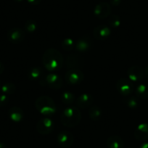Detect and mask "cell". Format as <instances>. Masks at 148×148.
Masks as SVG:
<instances>
[{
  "instance_id": "6da1fadb",
  "label": "cell",
  "mask_w": 148,
  "mask_h": 148,
  "mask_svg": "<svg viewBox=\"0 0 148 148\" xmlns=\"http://www.w3.org/2000/svg\"><path fill=\"white\" fill-rule=\"evenodd\" d=\"M42 63L47 71L53 72L62 68L64 64V58L58 49L49 48L44 52Z\"/></svg>"
},
{
  "instance_id": "7a4b0ae2",
  "label": "cell",
  "mask_w": 148,
  "mask_h": 148,
  "mask_svg": "<svg viewBox=\"0 0 148 148\" xmlns=\"http://www.w3.org/2000/svg\"><path fill=\"white\" fill-rule=\"evenodd\" d=\"M82 119V113L78 107L70 106L65 108L61 113L60 120L62 125L72 128L78 126Z\"/></svg>"
},
{
  "instance_id": "3957f363",
  "label": "cell",
  "mask_w": 148,
  "mask_h": 148,
  "mask_svg": "<svg viewBox=\"0 0 148 148\" xmlns=\"http://www.w3.org/2000/svg\"><path fill=\"white\" fill-rule=\"evenodd\" d=\"M35 107L41 114L47 116L55 114L57 110L54 100L48 96H42L37 98Z\"/></svg>"
},
{
  "instance_id": "277c9868",
  "label": "cell",
  "mask_w": 148,
  "mask_h": 148,
  "mask_svg": "<svg viewBox=\"0 0 148 148\" xmlns=\"http://www.w3.org/2000/svg\"><path fill=\"white\" fill-rule=\"evenodd\" d=\"M84 79V74L79 68L68 69L65 73V80L70 85H78L82 83Z\"/></svg>"
},
{
  "instance_id": "5b68a950",
  "label": "cell",
  "mask_w": 148,
  "mask_h": 148,
  "mask_svg": "<svg viewBox=\"0 0 148 148\" xmlns=\"http://www.w3.org/2000/svg\"><path fill=\"white\" fill-rule=\"evenodd\" d=\"M118 92L123 96H129L134 91V85L132 82L129 79L122 78L117 81L116 84Z\"/></svg>"
},
{
  "instance_id": "8992f818",
  "label": "cell",
  "mask_w": 148,
  "mask_h": 148,
  "mask_svg": "<svg viewBox=\"0 0 148 148\" xmlns=\"http://www.w3.org/2000/svg\"><path fill=\"white\" fill-rule=\"evenodd\" d=\"M55 129V123L53 121L49 118H44L40 119L36 124V130L40 134L47 135L52 133Z\"/></svg>"
},
{
  "instance_id": "52a82bcc",
  "label": "cell",
  "mask_w": 148,
  "mask_h": 148,
  "mask_svg": "<svg viewBox=\"0 0 148 148\" xmlns=\"http://www.w3.org/2000/svg\"><path fill=\"white\" fill-rule=\"evenodd\" d=\"M45 84L52 89H60L63 85V81L60 76L56 73H49L43 79Z\"/></svg>"
},
{
  "instance_id": "ba28073f",
  "label": "cell",
  "mask_w": 148,
  "mask_h": 148,
  "mask_svg": "<svg viewBox=\"0 0 148 148\" xmlns=\"http://www.w3.org/2000/svg\"><path fill=\"white\" fill-rule=\"evenodd\" d=\"M25 31L20 28H12L8 31L7 37L9 42L12 44H19L25 38Z\"/></svg>"
},
{
  "instance_id": "9c48e42d",
  "label": "cell",
  "mask_w": 148,
  "mask_h": 148,
  "mask_svg": "<svg viewBox=\"0 0 148 148\" xmlns=\"http://www.w3.org/2000/svg\"><path fill=\"white\" fill-rule=\"evenodd\" d=\"M74 142V136L68 131H62L57 136V142L61 147L68 148L72 146Z\"/></svg>"
},
{
  "instance_id": "30bf717a",
  "label": "cell",
  "mask_w": 148,
  "mask_h": 148,
  "mask_svg": "<svg viewBox=\"0 0 148 148\" xmlns=\"http://www.w3.org/2000/svg\"><path fill=\"white\" fill-rule=\"evenodd\" d=\"M112 9L110 3L102 2L97 4L94 9V14L99 19H105L111 15Z\"/></svg>"
},
{
  "instance_id": "8fae6325",
  "label": "cell",
  "mask_w": 148,
  "mask_h": 148,
  "mask_svg": "<svg viewBox=\"0 0 148 148\" xmlns=\"http://www.w3.org/2000/svg\"><path fill=\"white\" fill-rule=\"evenodd\" d=\"M127 75L129 80L134 82H140L145 76L143 68L138 65L130 67L127 71Z\"/></svg>"
},
{
  "instance_id": "7c38bea8",
  "label": "cell",
  "mask_w": 148,
  "mask_h": 148,
  "mask_svg": "<svg viewBox=\"0 0 148 148\" xmlns=\"http://www.w3.org/2000/svg\"><path fill=\"white\" fill-rule=\"evenodd\" d=\"M111 34L110 28L105 25H99L95 27L93 31V36L95 39L99 41L105 40Z\"/></svg>"
},
{
  "instance_id": "4fadbf2b",
  "label": "cell",
  "mask_w": 148,
  "mask_h": 148,
  "mask_svg": "<svg viewBox=\"0 0 148 148\" xmlns=\"http://www.w3.org/2000/svg\"><path fill=\"white\" fill-rule=\"evenodd\" d=\"M92 41L91 38L88 36H84L78 39L76 42L75 47L76 50L80 52H88L92 48Z\"/></svg>"
},
{
  "instance_id": "5bb4252c",
  "label": "cell",
  "mask_w": 148,
  "mask_h": 148,
  "mask_svg": "<svg viewBox=\"0 0 148 148\" xmlns=\"http://www.w3.org/2000/svg\"><path fill=\"white\" fill-rule=\"evenodd\" d=\"M94 102V98L92 95L89 93H84L78 97L76 99L77 107L81 109H86L89 108Z\"/></svg>"
},
{
  "instance_id": "9a60e30c",
  "label": "cell",
  "mask_w": 148,
  "mask_h": 148,
  "mask_svg": "<svg viewBox=\"0 0 148 148\" xmlns=\"http://www.w3.org/2000/svg\"><path fill=\"white\" fill-rule=\"evenodd\" d=\"M84 62L83 60L79 56L76 55H69L67 56L65 60V64L68 69H73V68H79L80 69L81 67L84 65Z\"/></svg>"
},
{
  "instance_id": "2e32d148",
  "label": "cell",
  "mask_w": 148,
  "mask_h": 148,
  "mask_svg": "<svg viewBox=\"0 0 148 148\" xmlns=\"http://www.w3.org/2000/svg\"><path fill=\"white\" fill-rule=\"evenodd\" d=\"M134 136L137 140L145 141L148 139V123H141L134 131Z\"/></svg>"
},
{
  "instance_id": "e0dca14e",
  "label": "cell",
  "mask_w": 148,
  "mask_h": 148,
  "mask_svg": "<svg viewBox=\"0 0 148 148\" xmlns=\"http://www.w3.org/2000/svg\"><path fill=\"white\" fill-rule=\"evenodd\" d=\"M8 115H9L10 119L12 121L16 122V123L21 122L24 117L23 110L21 108H18V107H12V108H11L8 110Z\"/></svg>"
},
{
  "instance_id": "ac0fdd59",
  "label": "cell",
  "mask_w": 148,
  "mask_h": 148,
  "mask_svg": "<svg viewBox=\"0 0 148 148\" xmlns=\"http://www.w3.org/2000/svg\"><path fill=\"white\" fill-rule=\"evenodd\" d=\"M108 148H124V142L121 137L117 135H113L107 139Z\"/></svg>"
},
{
  "instance_id": "d6986e66",
  "label": "cell",
  "mask_w": 148,
  "mask_h": 148,
  "mask_svg": "<svg viewBox=\"0 0 148 148\" xmlns=\"http://www.w3.org/2000/svg\"><path fill=\"white\" fill-rule=\"evenodd\" d=\"M42 76H43V71L40 67H34L28 71V77L30 80H40Z\"/></svg>"
},
{
  "instance_id": "ffe728a7",
  "label": "cell",
  "mask_w": 148,
  "mask_h": 148,
  "mask_svg": "<svg viewBox=\"0 0 148 148\" xmlns=\"http://www.w3.org/2000/svg\"><path fill=\"white\" fill-rule=\"evenodd\" d=\"M88 114H89V118L92 120L97 121H99L102 117V111L99 107L95 105V106H92L89 108V111H88Z\"/></svg>"
},
{
  "instance_id": "44dd1931",
  "label": "cell",
  "mask_w": 148,
  "mask_h": 148,
  "mask_svg": "<svg viewBox=\"0 0 148 148\" xmlns=\"http://www.w3.org/2000/svg\"><path fill=\"white\" fill-rule=\"evenodd\" d=\"M76 95L70 91H65L61 95V100L65 105H71L76 102Z\"/></svg>"
},
{
  "instance_id": "7402d4cb",
  "label": "cell",
  "mask_w": 148,
  "mask_h": 148,
  "mask_svg": "<svg viewBox=\"0 0 148 148\" xmlns=\"http://www.w3.org/2000/svg\"><path fill=\"white\" fill-rule=\"evenodd\" d=\"M136 97L141 99H147L148 98V86L145 84H140L138 85L135 89Z\"/></svg>"
},
{
  "instance_id": "603a6c76",
  "label": "cell",
  "mask_w": 148,
  "mask_h": 148,
  "mask_svg": "<svg viewBox=\"0 0 148 148\" xmlns=\"http://www.w3.org/2000/svg\"><path fill=\"white\" fill-rule=\"evenodd\" d=\"M124 102L131 109H136L139 105V101L137 97L131 96L126 97L124 99Z\"/></svg>"
},
{
  "instance_id": "cb8c5ba5",
  "label": "cell",
  "mask_w": 148,
  "mask_h": 148,
  "mask_svg": "<svg viewBox=\"0 0 148 148\" xmlns=\"http://www.w3.org/2000/svg\"><path fill=\"white\" fill-rule=\"evenodd\" d=\"M1 90H2V93L5 95H12L15 93V90H16V86L12 82H7L1 86Z\"/></svg>"
},
{
  "instance_id": "d4e9b609",
  "label": "cell",
  "mask_w": 148,
  "mask_h": 148,
  "mask_svg": "<svg viewBox=\"0 0 148 148\" xmlns=\"http://www.w3.org/2000/svg\"><path fill=\"white\" fill-rule=\"evenodd\" d=\"M75 45H76V43L73 39L71 38H65L61 42V46H62V49L68 52L73 50L75 47Z\"/></svg>"
},
{
  "instance_id": "484cf974",
  "label": "cell",
  "mask_w": 148,
  "mask_h": 148,
  "mask_svg": "<svg viewBox=\"0 0 148 148\" xmlns=\"http://www.w3.org/2000/svg\"><path fill=\"white\" fill-rule=\"evenodd\" d=\"M108 23L111 28H117L121 24V21L119 15H110L108 18Z\"/></svg>"
},
{
  "instance_id": "4316f807",
  "label": "cell",
  "mask_w": 148,
  "mask_h": 148,
  "mask_svg": "<svg viewBox=\"0 0 148 148\" xmlns=\"http://www.w3.org/2000/svg\"><path fill=\"white\" fill-rule=\"evenodd\" d=\"M24 28H25V31L26 32L32 34V33L35 32L36 30L37 29V23L34 20H28L25 22Z\"/></svg>"
},
{
  "instance_id": "83f0119b",
  "label": "cell",
  "mask_w": 148,
  "mask_h": 148,
  "mask_svg": "<svg viewBox=\"0 0 148 148\" xmlns=\"http://www.w3.org/2000/svg\"><path fill=\"white\" fill-rule=\"evenodd\" d=\"M8 102H9V98L8 95L5 94L0 95V107H4L7 105Z\"/></svg>"
},
{
  "instance_id": "f1b7e54d",
  "label": "cell",
  "mask_w": 148,
  "mask_h": 148,
  "mask_svg": "<svg viewBox=\"0 0 148 148\" xmlns=\"http://www.w3.org/2000/svg\"><path fill=\"white\" fill-rule=\"evenodd\" d=\"M122 0H110V5L113 6H119L121 3Z\"/></svg>"
},
{
  "instance_id": "f546056e",
  "label": "cell",
  "mask_w": 148,
  "mask_h": 148,
  "mask_svg": "<svg viewBox=\"0 0 148 148\" xmlns=\"http://www.w3.org/2000/svg\"><path fill=\"white\" fill-rule=\"evenodd\" d=\"M28 3L32 5H38L41 3L42 0H27Z\"/></svg>"
},
{
  "instance_id": "4dcf8cb0",
  "label": "cell",
  "mask_w": 148,
  "mask_h": 148,
  "mask_svg": "<svg viewBox=\"0 0 148 148\" xmlns=\"http://www.w3.org/2000/svg\"><path fill=\"white\" fill-rule=\"evenodd\" d=\"M144 73H145V76L146 77V79H148V65H147L146 68L144 70Z\"/></svg>"
},
{
  "instance_id": "1f68e13d",
  "label": "cell",
  "mask_w": 148,
  "mask_h": 148,
  "mask_svg": "<svg viewBox=\"0 0 148 148\" xmlns=\"http://www.w3.org/2000/svg\"><path fill=\"white\" fill-rule=\"evenodd\" d=\"M139 148H148V142H144L142 145H140Z\"/></svg>"
},
{
  "instance_id": "d6a6232c",
  "label": "cell",
  "mask_w": 148,
  "mask_h": 148,
  "mask_svg": "<svg viewBox=\"0 0 148 148\" xmlns=\"http://www.w3.org/2000/svg\"><path fill=\"white\" fill-rule=\"evenodd\" d=\"M4 71H5V66L2 62H0V74H2L4 72Z\"/></svg>"
},
{
  "instance_id": "836d02e7",
  "label": "cell",
  "mask_w": 148,
  "mask_h": 148,
  "mask_svg": "<svg viewBox=\"0 0 148 148\" xmlns=\"http://www.w3.org/2000/svg\"><path fill=\"white\" fill-rule=\"evenodd\" d=\"M0 148H6V146L4 143L2 142H0Z\"/></svg>"
},
{
  "instance_id": "e575fe53",
  "label": "cell",
  "mask_w": 148,
  "mask_h": 148,
  "mask_svg": "<svg viewBox=\"0 0 148 148\" xmlns=\"http://www.w3.org/2000/svg\"><path fill=\"white\" fill-rule=\"evenodd\" d=\"M14 2H23V0H13Z\"/></svg>"
},
{
  "instance_id": "d590c367",
  "label": "cell",
  "mask_w": 148,
  "mask_h": 148,
  "mask_svg": "<svg viewBox=\"0 0 148 148\" xmlns=\"http://www.w3.org/2000/svg\"><path fill=\"white\" fill-rule=\"evenodd\" d=\"M1 86H1V82H0V89H1Z\"/></svg>"
},
{
  "instance_id": "8d00e7d4",
  "label": "cell",
  "mask_w": 148,
  "mask_h": 148,
  "mask_svg": "<svg viewBox=\"0 0 148 148\" xmlns=\"http://www.w3.org/2000/svg\"><path fill=\"white\" fill-rule=\"evenodd\" d=\"M129 148H134V147H129Z\"/></svg>"
}]
</instances>
